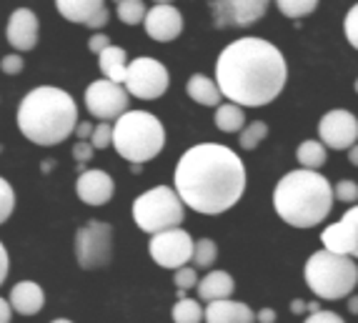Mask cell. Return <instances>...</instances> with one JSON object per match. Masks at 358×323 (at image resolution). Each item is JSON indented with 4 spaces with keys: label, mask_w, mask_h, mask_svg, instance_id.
I'll list each match as a JSON object with an SVG mask.
<instances>
[{
    "label": "cell",
    "mask_w": 358,
    "mask_h": 323,
    "mask_svg": "<svg viewBox=\"0 0 358 323\" xmlns=\"http://www.w3.org/2000/svg\"><path fill=\"white\" fill-rule=\"evenodd\" d=\"M115 10L118 18L126 25H141L145 20V3L141 0H115Z\"/></svg>",
    "instance_id": "obj_27"
},
{
    "label": "cell",
    "mask_w": 358,
    "mask_h": 323,
    "mask_svg": "<svg viewBox=\"0 0 358 323\" xmlns=\"http://www.w3.org/2000/svg\"><path fill=\"white\" fill-rule=\"evenodd\" d=\"M8 43H10L15 50H20V53L36 48L38 18L30 8H18V10H13L10 20H8Z\"/></svg>",
    "instance_id": "obj_18"
},
{
    "label": "cell",
    "mask_w": 358,
    "mask_h": 323,
    "mask_svg": "<svg viewBox=\"0 0 358 323\" xmlns=\"http://www.w3.org/2000/svg\"><path fill=\"white\" fill-rule=\"evenodd\" d=\"M306 311V301H301V299H296V301H291V313H303Z\"/></svg>",
    "instance_id": "obj_44"
},
{
    "label": "cell",
    "mask_w": 358,
    "mask_h": 323,
    "mask_svg": "<svg viewBox=\"0 0 358 323\" xmlns=\"http://www.w3.org/2000/svg\"><path fill=\"white\" fill-rule=\"evenodd\" d=\"M176 193L203 215L226 213L245 193V166L236 150L221 143H198L176 166Z\"/></svg>",
    "instance_id": "obj_1"
},
{
    "label": "cell",
    "mask_w": 358,
    "mask_h": 323,
    "mask_svg": "<svg viewBox=\"0 0 358 323\" xmlns=\"http://www.w3.org/2000/svg\"><path fill=\"white\" fill-rule=\"evenodd\" d=\"M243 108L236 106V103H223V106L215 108V126L221 128L223 133H241L243 131Z\"/></svg>",
    "instance_id": "obj_24"
},
{
    "label": "cell",
    "mask_w": 358,
    "mask_h": 323,
    "mask_svg": "<svg viewBox=\"0 0 358 323\" xmlns=\"http://www.w3.org/2000/svg\"><path fill=\"white\" fill-rule=\"evenodd\" d=\"M185 90H188L191 101L201 103V106H210V108L221 106V88H218V83L206 78V76H201V73H193L191 78H188Z\"/></svg>",
    "instance_id": "obj_23"
},
{
    "label": "cell",
    "mask_w": 358,
    "mask_h": 323,
    "mask_svg": "<svg viewBox=\"0 0 358 323\" xmlns=\"http://www.w3.org/2000/svg\"><path fill=\"white\" fill-rule=\"evenodd\" d=\"M185 218V203L176 188L158 186L141 193L133 201V221L143 234H161L168 228H180Z\"/></svg>",
    "instance_id": "obj_7"
},
{
    "label": "cell",
    "mask_w": 358,
    "mask_h": 323,
    "mask_svg": "<svg viewBox=\"0 0 358 323\" xmlns=\"http://www.w3.org/2000/svg\"><path fill=\"white\" fill-rule=\"evenodd\" d=\"M271 0H210L215 28H248L266 15Z\"/></svg>",
    "instance_id": "obj_12"
},
{
    "label": "cell",
    "mask_w": 358,
    "mask_h": 323,
    "mask_svg": "<svg viewBox=\"0 0 358 323\" xmlns=\"http://www.w3.org/2000/svg\"><path fill=\"white\" fill-rule=\"evenodd\" d=\"M155 3H171V0H155Z\"/></svg>",
    "instance_id": "obj_48"
},
{
    "label": "cell",
    "mask_w": 358,
    "mask_h": 323,
    "mask_svg": "<svg viewBox=\"0 0 358 323\" xmlns=\"http://www.w3.org/2000/svg\"><path fill=\"white\" fill-rule=\"evenodd\" d=\"M110 45V38L108 36H103V33H96V36H90V41H88V48L93 50L96 55H101L103 50Z\"/></svg>",
    "instance_id": "obj_39"
},
{
    "label": "cell",
    "mask_w": 358,
    "mask_h": 323,
    "mask_svg": "<svg viewBox=\"0 0 358 323\" xmlns=\"http://www.w3.org/2000/svg\"><path fill=\"white\" fill-rule=\"evenodd\" d=\"M8 301H10L13 311L20 313V316H36V313H41L45 308V294H43V288L36 281L15 283Z\"/></svg>",
    "instance_id": "obj_20"
},
{
    "label": "cell",
    "mask_w": 358,
    "mask_h": 323,
    "mask_svg": "<svg viewBox=\"0 0 358 323\" xmlns=\"http://www.w3.org/2000/svg\"><path fill=\"white\" fill-rule=\"evenodd\" d=\"M93 123H85V120H80L76 126V136H78V141H90V136H93Z\"/></svg>",
    "instance_id": "obj_41"
},
{
    "label": "cell",
    "mask_w": 358,
    "mask_h": 323,
    "mask_svg": "<svg viewBox=\"0 0 358 323\" xmlns=\"http://www.w3.org/2000/svg\"><path fill=\"white\" fill-rule=\"evenodd\" d=\"M143 28L153 41L168 43L183 33V15L178 13V8H173L171 3H158L155 8H150L145 13Z\"/></svg>",
    "instance_id": "obj_16"
},
{
    "label": "cell",
    "mask_w": 358,
    "mask_h": 323,
    "mask_svg": "<svg viewBox=\"0 0 358 323\" xmlns=\"http://www.w3.org/2000/svg\"><path fill=\"white\" fill-rule=\"evenodd\" d=\"M93 143L90 141H78L76 145H73V158H76V163H90V158H93Z\"/></svg>",
    "instance_id": "obj_37"
},
{
    "label": "cell",
    "mask_w": 358,
    "mask_h": 323,
    "mask_svg": "<svg viewBox=\"0 0 358 323\" xmlns=\"http://www.w3.org/2000/svg\"><path fill=\"white\" fill-rule=\"evenodd\" d=\"M171 316H173V323H201L203 321V308L193 299H178Z\"/></svg>",
    "instance_id": "obj_26"
},
{
    "label": "cell",
    "mask_w": 358,
    "mask_h": 323,
    "mask_svg": "<svg viewBox=\"0 0 358 323\" xmlns=\"http://www.w3.org/2000/svg\"><path fill=\"white\" fill-rule=\"evenodd\" d=\"M318 136L326 148L348 150L358 141V118L351 110H329L318 123Z\"/></svg>",
    "instance_id": "obj_13"
},
{
    "label": "cell",
    "mask_w": 358,
    "mask_h": 323,
    "mask_svg": "<svg viewBox=\"0 0 358 323\" xmlns=\"http://www.w3.org/2000/svg\"><path fill=\"white\" fill-rule=\"evenodd\" d=\"M55 8L66 20L93 30L103 28L110 20L106 0H55Z\"/></svg>",
    "instance_id": "obj_15"
},
{
    "label": "cell",
    "mask_w": 358,
    "mask_h": 323,
    "mask_svg": "<svg viewBox=\"0 0 358 323\" xmlns=\"http://www.w3.org/2000/svg\"><path fill=\"white\" fill-rule=\"evenodd\" d=\"M348 163L358 168V143H353L351 148H348Z\"/></svg>",
    "instance_id": "obj_45"
},
{
    "label": "cell",
    "mask_w": 358,
    "mask_h": 323,
    "mask_svg": "<svg viewBox=\"0 0 358 323\" xmlns=\"http://www.w3.org/2000/svg\"><path fill=\"white\" fill-rule=\"evenodd\" d=\"M273 208L288 226L313 228L326 221L334 208V186L318 171H291L275 186Z\"/></svg>",
    "instance_id": "obj_4"
},
{
    "label": "cell",
    "mask_w": 358,
    "mask_h": 323,
    "mask_svg": "<svg viewBox=\"0 0 358 323\" xmlns=\"http://www.w3.org/2000/svg\"><path fill=\"white\" fill-rule=\"evenodd\" d=\"M113 253V228L103 221H88L76 234V258L83 271L106 268Z\"/></svg>",
    "instance_id": "obj_8"
},
{
    "label": "cell",
    "mask_w": 358,
    "mask_h": 323,
    "mask_svg": "<svg viewBox=\"0 0 358 323\" xmlns=\"http://www.w3.org/2000/svg\"><path fill=\"white\" fill-rule=\"evenodd\" d=\"M10 318H13V306H10V301L0 299V323H10Z\"/></svg>",
    "instance_id": "obj_42"
},
{
    "label": "cell",
    "mask_w": 358,
    "mask_h": 323,
    "mask_svg": "<svg viewBox=\"0 0 358 323\" xmlns=\"http://www.w3.org/2000/svg\"><path fill=\"white\" fill-rule=\"evenodd\" d=\"M233 291H236V283H233L231 273H226V271H210V273L206 275V278H201V283H198V296H201V301H206V303L231 299Z\"/></svg>",
    "instance_id": "obj_21"
},
{
    "label": "cell",
    "mask_w": 358,
    "mask_h": 323,
    "mask_svg": "<svg viewBox=\"0 0 358 323\" xmlns=\"http://www.w3.org/2000/svg\"><path fill=\"white\" fill-rule=\"evenodd\" d=\"M50 323H73V321H68V318H55V321H50Z\"/></svg>",
    "instance_id": "obj_47"
},
{
    "label": "cell",
    "mask_w": 358,
    "mask_h": 323,
    "mask_svg": "<svg viewBox=\"0 0 358 323\" xmlns=\"http://www.w3.org/2000/svg\"><path fill=\"white\" fill-rule=\"evenodd\" d=\"M321 241L326 251L358 258V206H353L338 223L326 228L321 234Z\"/></svg>",
    "instance_id": "obj_14"
},
{
    "label": "cell",
    "mask_w": 358,
    "mask_h": 323,
    "mask_svg": "<svg viewBox=\"0 0 358 323\" xmlns=\"http://www.w3.org/2000/svg\"><path fill=\"white\" fill-rule=\"evenodd\" d=\"M215 258H218V248H215L213 241H210V238L196 241V245H193V261H191V264H196L198 268H210V266L215 264Z\"/></svg>",
    "instance_id": "obj_28"
},
{
    "label": "cell",
    "mask_w": 358,
    "mask_h": 323,
    "mask_svg": "<svg viewBox=\"0 0 358 323\" xmlns=\"http://www.w3.org/2000/svg\"><path fill=\"white\" fill-rule=\"evenodd\" d=\"M306 283L318 299L338 301L353 294L358 283V266L351 256H341L331 251H316L306 261Z\"/></svg>",
    "instance_id": "obj_6"
},
{
    "label": "cell",
    "mask_w": 358,
    "mask_h": 323,
    "mask_svg": "<svg viewBox=\"0 0 358 323\" xmlns=\"http://www.w3.org/2000/svg\"><path fill=\"white\" fill-rule=\"evenodd\" d=\"M275 6L286 18H303L316 10L318 0H275Z\"/></svg>",
    "instance_id": "obj_30"
},
{
    "label": "cell",
    "mask_w": 358,
    "mask_h": 323,
    "mask_svg": "<svg viewBox=\"0 0 358 323\" xmlns=\"http://www.w3.org/2000/svg\"><path fill=\"white\" fill-rule=\"evenodd\" d=\"M334 198H338L341 203H356L358 201V183L353 180H338L334 188Z\"/></svg>",
    "instance_id": "obj_33"
},
{
    "label": "cell",
    "mask_w": 358,
    "mask_h": 323,
    "mask_svg": "<svg viewBox=\"0 0 358 323\" xmlns=\"http://www.w3.org/2000/svg\"><path fill=\"white\" fill-rule=\"evenodd\" d=\"M90 143L93 148H108V145H113V126L110 123H98L93 128V136H90Z\"/></svg>",
    "instance_id": "obj_32"
},
{
    "label": "cell",
    "mask_w": 358,
    "mask_h": 323,
    "mask_svg": "<svg viewBox=\"0 0 358 323\" xmlns=\"http://www.w3.org/2000/svg\"><path fill=\"white\" fill-rule=\"evenodd\" d=\"M343 28H346V38L348 43H351L353 48L358 50V3L348 10L346 15V23H343Z\"/></svg>",
    "instance_id": "obj_35"
},
{
    "label": "cell",
    "mask_w": 358,
    "mask_h": 323,
    "mask_svg": "<svg viewBox=\"0 0 358 323\" xmlns=\"http://www.w3.org/2000/svg\"><path fill=\"white\" fill-rule=\"evenodd\" d=\"M348 311H351L353 316H358V296H351V299H348Z\"/></svg>",
    "instance_id": "obj_46"
},
{
    "label": "cell",
    "mask_w": 358,
    "mask_h": 323,
    "mask_svg": "<svg viewBox=\"0 0 358 323\" xmlns=\"http://www.w3.org/2000/svg\"><path fill=\"white\" fill-rule=\"evenodd\" d=\"M78 126V106L71 93L53 85L33 88L20 101L18 128L30 143L58 145Z\"/></svg>",
    "instance_id": "obj_3"
},
{
    "label": "cell",
    "mask_w": 358,
    "mask_h": 323,
    "mask_svg": "<svg viewBox=\"0 0 358 323\" xmlns=\"http://www.w3.org/2000/svg\"><path fill=\"white\" fill-rule=\"evenodd\" d=\"M168 83H171V76L163 63H158L155 58H136L133 63H128L123 85L131 96L155 101L168 90Z\"/></svg>",
    "instance_id": "obj_9"
},
{
    "label": "cell",
    "mask_w": 358,
    "mask_h": 323,
    "mask_svg": "<svg viewBox=\"0 0 358 323\" xmlns=\"http://www.w3.org/2000/svg\"><path fill=\"white\" fill-rule=\"evenodd\" d=\"M296 158L308 171H318L321 166H326V145L321 141H303L296 150Z\"/></svg>",
    "instance_id": "obj_25"
},
{
    "label": "cell",
    "mask_w": 358,
    "mask_h": 323,
    "mask_svg": "<svg viewBox=\"0 0 358 323\" xmlns=\"http://www.w3.org/2000/svg\"><path fill=\"white\" fill-rule=\"evenodd\" d=\"M8 271H10V258H8L6 245L0 243V286H3V283H6V278H8Z\"/></svg>",
    "instance_id": "obj_40"
},
{
    "label": "cell",
    "mask_w": 358,
    "mask_h": 323,
    "mask_svg": "<svg viewBox=\"0 0 358 323\" xmlns=\"http://www.w3.org/2000/svg\"><path fill=\"white\" fill-rule=\"evenodd\" d=\"M286 58L263 38H241L228 43L215 60V83L236 106H268L286 88Z\"/></svg>",
    "instance_id": "obj_2"
},
{
    "label": "cell",
    "mask_w": 358,
    "mask_h": 323,
    "mask_svg": "<svg viewBox=\"0 0 358 323\" xmlns=\"http://www.w3.org/2000/svg\"><path fill=\"white\" fill-rule=\"evenodd\" d=\"M306 323H346V321L336 311H321V308H318V311H313L306 318Z\"/></svg>",
    "instance_id": "obj_38"
},
{
    "label": "cell",
    "mask_w": 358,
    "mask_h": 323,
    "mask_svg": "<svg viewBox=\"0 0 358 323\" xmlns=\"http://www.w3.org/2000/svg\"><path fill=\"white\" fill-rule=\"evenodd\" d=\"M266 136H268V126H266L263 120H256V123H251V126H245L243 131H241V148L256 150L258 145L266 141Z\"/></svg>",
    "instance_id": "obj_29"
},
{
    "label": "cell",
    "mask_w": 358,
    "mask_h": 323,
    "mask_svg": "<svg viewBox=\"0 0 358 323\" xmlns=\"http://www.w3.org/2000/svg\"><path fill=\"white\" fill-rule=\"evenodd\" d=\"M13 208H15V193L6 178H0V226L13 215Z\"/></svg>",
    "instance_id": "obj_31"
},
{
    "label": "cell",
    "mask_w": 358,
    "mask_h": 323,
    "mask_svg": "<svg viewBox=\"0 0 358 323\" xmlns=\"http://www.w3.org/2000/svg\"><path fill=\"white\" fill-rule=\"evenodd\" d=\"M193 245H196V241L191 238L188 231H183V228H168V231H161V234H153L148 251L150 258L161 268L178 271L193 261Z\"/></svg>",
    "instance_id": "obj_10"
},
{
    "label": "cell",
    "mask_w": 358,
    "mask_h": 323,
    "mask_svg": "<svg viewBox=\"0 0 358 323\" xmlns=\"http://www.w3.org/2000/svg\"><path fill=\"white\" fill-rule=\"evenodd\" d=\"M166 145V128L148 110H126L113 126V148L131 163L155 158Z\"/></svg>",
    "instance_id": "obj_5"
},
{
    "label": "cell",
    "mask_w": 358,
    "mask_h": 323,
    "mask_svg": "<svg viewBox=\"0 0 358 323\" xmlns=\"http://www.w3.org/2000/svg\"><path fill=\"white\" fill-rule=\"evenodd\" d=\"M173 283L176 288H180V291H188V288L198 286V273H196V266H183V268L176 271L173 275Z\"/></svg>",
    "instance_id": "obj_34"
},
{
    "label": "cell",
    "mask_w": 358,
    "mask_h": 323,
    "mask_svg": "<svg viewBox=\"0 0 358 323\" xmlns=\"http://www.w3.org/2000/svg\"><path fill=\"white\" fill-rule=\"evenodd\" d=\"M203 321L206 323H256V313H253V308L248 303L221 299V301H210L206 306Z\"/></svg>",
    "instance_id": "obj_19"
},
{
    "label": "cell",
    "mask_w": 358,
    "mask_h": 323,
    "mask_svg": "<svg viewBox=\"0 0 358 323\" xmlns=\"http://www.w3.org/2000/svg\"><path fill=\"white\" fill-rule=\"evenodd\" d=\"M353 88H356V93H358V78H356V85H353Z\"/></svg>",
    "instance_id": "obj_49"
},
{
    "label": "cell",
    "mask_w": 358,
    "mask_h": 323,
    "mask_svg": "<svg viewBox=\"0 0 358 323\" xmlns=\"http://www.w3.org/2000/svg\"><path fill=\"white\" fill-rule=\"evenodd\" d=\"M131 106V93L120 83L98 78L85 90V108L98 120H118Z\"/></svg>",
    "instance_id": "obj_11"
},
{
    "label": "cell",
    "mask_w": 358,
    "mask_h": 323,
    "mask_svg": "<svg viewBox=\"0 0 358 323\" xmlns=\"http://www.w3.org/2000/svg\"><path fill=\"white\" fill-rule=\"evenodd\" d=\"M113 178L106 171H83L78 175L76 193L88 206H106L113 198Z\"/></svg>",
    "instance_id": "obj_17"
},
{
    "label": "cell",
    "mask_w": 358,
    "mask_h": 323,
    "mask_svg": "<svg viewBox=\"0 0 358 323\" xmlns=\"http://www.w3.org/2000/svg\"><path fill=\"white\" fill-rule=\"evenodd\" d=\"M0 71L8 73V76H18V73L23 71V58H20V53L6 55V58L0 60Z\"/></svg>",
    "instance_id": "obj_36"
},
{
    "label": "cell",
    "mask_w": 358,
    "mask_h": 323,
    "mask_svg": "<svg viewBox=\"0 0 358 323\" xmlns=\"http://www.w3.org/2000/svg\"><path fill=\"white\" fill-rule=\"evenodd\" d=\"M256 321L258 323H275V311L273 308H261V311L256 313Z\"/></svg>",
    "instance_id": "obj_43"
},
{
    "label": "cell",
    "mask_w": 358,
    "mask_h": 323,
    "mask_svg": "<svg viewBox=\"0 0 358 323\" xmlns=\"http://www.w3.org/2000/svg\"><path fill=\"white\" fill-rule=\"evenodd\" d=\"M98 68H101V73L108 80L123 85L126 83V71H128L126 50L118 48V45H108V48L98 55Z\"/></svg>",
    "instance_id": "obj_22"
}]
</instances>
